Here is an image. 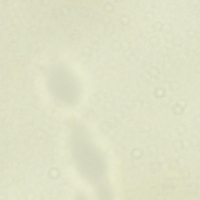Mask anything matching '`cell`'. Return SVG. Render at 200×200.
Segmentation results:
<instances>
[{"instance_id": "30bf717a", "label": "cell", "mask_w": 200, "mask_h": 200, "mask_svg": "<svg viewBox=\"0 0 200 200\" xmlns=\"http://www.w3.org/2000/svg\"><path fill=\"white\" fill-rule=\"evenodd\" d=\"M160 71L157 68H152L150 70L149 74L152 75H156L159 74Z\"/></svg>"}, {"instance_id": "277c9868", "label": "cell", "mask_w": 200, "mask_h": 200, "mask_svg": "<svg viewBox=\"0 0 200 200\" xmlns=\"http://www.w3.org/2000/svg\"><path fill=\"white\" fill-rule=\"evenodd\" d=\"M160 40L159 38L156 37H151L149 39V42L151 45L153 46H157L160 43Z\"/></svg>"}, {"instance_id": "7a4b0ae2", "label": "cell", "mask_w": 200, "mask_h": 200, "mask_svg": "<svg viewBox=\"0 0 200 200\" xmlns=\"http://www.w3.org/2000/svg\"><path fill=\"white\" fill-rule=\"evenodd\" d=\"M162 25L163 24L159 21L154 22L152 24V28L155 31H159L162 29Z\"/></svg>"}, {"instance_id": "52a82bcc", "label": "cell", "mask_w": 200, "mask_h": 200, "mask_svg": "<svg viewBox=\"0 0 200 200\" xmlns=\"http://www.w3.org/2000/svg\"><path fill=\"white\" fill-rule=\"evenodd\" d=\"M174 35L171 33H167L164 36V38L165 40L168 42H172L173 39L174 38Z\"/></svg>"}, {"instance_id": "8992f818", "label": "cell", "mask_w": 200, "mask_h": 200, "mask_svg": "<svg viewBox=\"0 0 200 200\" xmlns=\"http://www.w3.org/2000/svg\"><path fill=\"white\" fill-rule=\"evenodd\" d=\"M121 48L124 50H129L131 47L130 43L127 41H123L121 44Z\"/></svg>"}, {"instance_id": "9c48e42d", "label": "cell", "mask_w": 200, "mask_h": 200, "mask_svg": "<svg viewBox=\"0 0 200 200\" xmlns=\"http://www.w3.org/2000/svg\"><path fill=\"white\" fill-rule=\"evenodd\" d=\"M187 37L190 38H193L195 36V33L194 31L192 29H189L186 31Z\"/></svg>"}, {"instance_id": "5b68a950", "label": "cell", "mask_w": 200, "mask_h": 200, "mask_svg": "<svg viewBox=\"0 0 200 200\" xmlns=\"http://www.w3.org/2000/svg\"><path fill=\"white\" fill-rule=\"evenodd\" d=\"M155 15L152 12H149L146 13L144 15V19L147 21L152 20L154 17Z\"/></svg>"}, {"instance_id": "6da1fadb", "label": "cell", "mask_w": 200, "mask_h": 200, "mask_svg": "<svg viewBox=\"0 0 200 200\" xmlns=\"http://www.w3.org/2000/svg\"><path fill=\"white\" fill-rule=\"evenodd\" d=\"M182 41L183 40H182V39L181 38L177 36V37H174L172 42L173 44L175 46L178 47L179 46L181 45L182 43Z\"/></svg>"}, {"instance_id": "ba28073f", "label": "cell", "mask_w": 200, "mask_h": 200, "mask_svg": "<svg viewBox=\"0 0 200 200\" xmlns=\"http://www.w3.org/2000/svg\"><path fill=\"white\" fill-rule=\"evenodd\" d=\"M121 22L124 25H127L130 22L129 18L127 15H124L121 17Z\"/></svg>"}, {"instance_id": "3957f363", "label": "cell", "mask_w": 200, "mask_h": 200, "mask_svg": "<svg viewBox=\"0 0 200 200\" xmlns=\"http://www.w3.org/2000/svg\"><path fill=\"white\" fill-rule=\"evenodd\" d=\"M172 29V25L171 24L169 23H165L162 25L161 30L165 33H169L171 31Z\"/></svg>"}]
</instances>
